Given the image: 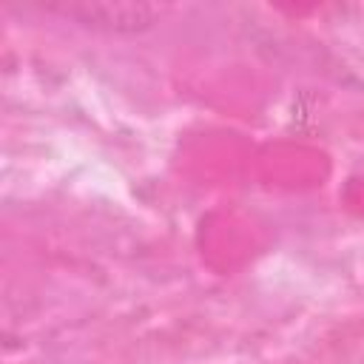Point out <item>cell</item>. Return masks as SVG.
<instances>
[{
    "instance_id": "cell-1",
    "label": "cell",
    "mask_w": 364,
    "mask_h": 364,
    "mask_svg": "<svg viewBox=\"0 0 364 364\" xmlns=\"http://www.w3.org/2000/svg\"><path fill=\"white\" fill-rule=\"evenodd\" d=\"M54 9L80 20L82 26L105 31H139L154 20V6L145 3H68Z\"/></svg>"
}]
</instances>
